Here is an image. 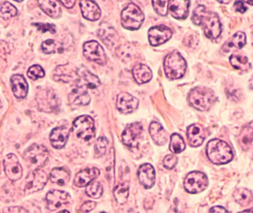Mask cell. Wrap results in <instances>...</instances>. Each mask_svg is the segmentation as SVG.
<instances>
[{"instance_id":"34","label":"cell","mask_w":253,"mask_h":213,"mask_svg":"<svg viewBox=\"0 0 253 213\" xmlns=\"http://www.w3.org/2000/svg\"><path fill=\"white\" fill-rule=\"evenodd\" d=\"M253 143V126L249 125L242 129L239 136V144L244 150H248Z\"/></svg>"},{"instance_id":"4","label":"cell","mask_w":253,"mask_h":213,"mask_svg":"<svg viewBox=\"0 0 253 213\" xmlns=\"http://www.w3.org/2000/svg\"><path fill=\"white\" fill-rule=\"evenodd\" d=\"M215 101L214 94L211 89L206 87H196L189 93V104L193 108L206 111L211 107Z\"/></svg>"},{"instance_id":"31","label":"cell","mask_w":253,"mask_h":213,"mask_svg":"<svg viewBox=\"0 0 253 213\" xmlns=\"http://www.w3.org/2000/svg\"><path fill=\"white\" fill-rule=\"evenodd\" d=\"M230 63L233 68L239 71H248L251 68L248 58L243 54L235 52L230 58Z\"/></svg>"},{"instance_id":"38","label":"cell","mask_w":253,"mask_h":213,"mask_svg":"<svg viewBox=\"0 0 253 213\" xmlns=\"http://www.w3.org/2000/svg\"><path fill=\"white\" fill-rule=\"evenodd\" d=\"M86 193L89 197L93 199L100 198L103 194V187L98 181L91 183L87 185L86 189Z\"/></svg>"},{"instance_id":"42","label":"cell","mask_w":253,"mask_h":213,"mask_svg":"<svg viewBox=\"0 0 253 213\" xmlns=\"http://www.w3.org/2000/svg\"><path fill=\"white\" fill-rule=\"evenodd\" d=\"M42 52L45 54H52L55 52V50H58L56 42L53 39H47L44 41L41 45Z\"/></svg>"},{"instance_id":"33","label":"cell","mask_w":253,"mask_h":213,"mask_svg":"<svg viewBox=\"0 0 253 213\" xmlns=\"http://www.w3.org/2000/svg\"><path fill=\"white\" fill-rule=\"evenodd\" d=\"M247 43V36L244 32L239 31L237 34H234L232 37L230 39L228 42H226L223 49L225 52H228L230 49H242L243 47Z\"/></svg>"},{"instance_id":"26","label":"cell","mask_w":253,"mask_h":213,"mask_svg":"<svg viewBox=\"0 0 253 213\" xmlns=\"http://www.w3.org/2000/svg\"><path fill=\"white\" fill-rule=\"evenodd\" d=\"M80 7L82 15L86 20L91 21H97L101 16V10L97 4L93 1H81Z\"/></svg>"},{"instance_id":"55","label":"cell","mask_w":253,"mask_h":213,"mask_svg":"<svg viewBox=\"0 0 253 213\" xmlns=\"http://www.w3.org/2000/svg\"><path fill=\"white\" fill-rule=\"evenodd\" d=\"M104 213V212H103V213Z\"/></svg>"},{"instance_id":"43","label":"cell","mask_w":253,"mask_h":213,"mask_svg":"<svg viewBox=\"0 0 253 213\" xmlns=\"http://www.w3.org/2000/svg\"><path fill=\"white\" fill-rule=\"evenodd\" d=\"M33 26L38 29V31L42 33L50 32L51 34H55L56 32V28L54 25L50 24H41V23H36V24H32Z\"/></svg>"},{"instance_id":"49","label":"cell","mask_w":253,"mask_h":213,"mask_svg":"<svg viewBox=\"0 0 253 213\" xmlns=\"http://www.w3.org/2000/svg\"><path fill=\"white\" fill-rule=\"evenodd\" d=\"M60 2L67 8H72L76 3V1H64V0H62Z\"/></svg>"},{"instance_id":"6","label":"cell","mask_w":253,"mask_h":213,"mask_svg":"<svg viewBox=\"0 0 253 213\" xmlns=\"http://www.w3.org/2000/svg\"><path fill=\"white\" fill-rule=\"evenodd\" d=\"M72 131L77 139L90 142L96 135L94 120L89 116H79L74 121Z\"/></svg>"},{"instance_id":"19","label":"cell","mask_w":253,"mask_h":213,"mask_svg":"<svg viewBox=\"0 0 253 213\" xmlns=\"http://www.w3.org/2000/svg\"><path fill=\"white\" fill-rule=\"evenodd\" d=\"M139 106V101L127 92H122L119 94L116 101V106L118 110L122 113H132Z\"/></svg>"},{"instance_id":"3","label":"cell","mask_w":253,"mask_h":213,"mask_svg":"<svg viewBox=\"0 0 253 213\" xmlns=\"http://www.w3.org/2000/svg\"><path fill=\"white\" fill-rule=\"evenodd\" d=\"M206 154L211 163L223 165L230 163L234 158L232 149L224 141L212 139L206 146Z\"/></svg>"},{"instance_id":"23","label":"cell","mask_w":253,"mask_h":213,"mask_svg":"<svg viewBox=\"0 0 253 213\" xmlns=\"http://www.w3.org/2000/svg\"><path fill=\"white\" fill-rule=\"evenodd\" d=\"M187 137L192 147H199L202 145L206 139V130L199 124H193L187 129Z\"/></svg>"},{"instance_id":"16","label":"cell","mask_w":253,"mask_h":213,"mask_svg":"<svg viewBox=\"0 0 253 213\" xmlns=\"http://www.w3.org/2000/svg\"><path fill=\"white\" fill-rule=\"evenodd\" d=\"M71 197L69 194L65 191L53 190L46 194L45 201L46 207L50 211L59 210L61 207L70 203Z\"/></svg>"},{"instance_id":"47","label":"cell","mask_w":253,"mask_h":213,"mask_svg":"<svg viewBox=\"0 0 253 213\" xmlns=\"http://www.w3.org/2000/svg\"><path fill=\"white\" fill-rule=\"evenodd\" d=\"M234 8H235L236 11L241 14L245 13L247 11V8L244 5V2L242 1H236L234 2Z\"/></svg>"},{"instance_id":"32","label":"cell","mask_w":253,"mask_h":213,"mask_svg":"<svg viewBox=\"0 0 253 213\" xmlns=\"http://www.w3.org/2000/svg\"><path fill=\"white\" fill-rule=\"evenodd\" d=\"M233 196L236 202L242 207H248L253 204V192L248 189H237Z\"/></svg>"},{"instance_id":"29","label":"cell","mask_w":253,"mask_h":213,"mask_svg":"<svg viewBox=\"0 0 253 213\" xmlns=\"http://www.w3.org/2000/svg\"><path fill=\"white\" fill-rule=\"evenodd\" d=\"M38 4L41 9L51 18L57 19L61 16L62 9L57 1H38Z\"/></svg>"},{"instance_id":"30","label":"cell","mask_w":253,"mask_h":213,"mask_svg":"<svg viewBox=\"0 0 253 213\" xmlns=\"http://www.w3.org/2000/svg\"><path fill=\"white\" fill-rule=\"evenodd\" d=\"M70 173L64 168H55L52 170L50 179L52 183L64 186L70 181Z\"/></svg>"},{"instance_id":"37","label":"cell","mask_w":253,"mask_h":213,"mask_svg":"<svg viewBox=\"0 0 253 213\" xmlns=\"http://www.w3.org/2000/svg\"><path fill=\"white\" fill-rule=\"evenodd\" d=\"M18 11L17 8L12 4L8 2H4L0 5V17L3 19L13 18L18 15Z\"/></svg>"},{"instance_id":"15","label":"cell","mask_w":253,"mask_h":213,"mask_svg":"<svg viewBox=\"0 0 253 213\" xmlns=\"http://www.w3.org/2000/svg\"><path fill=\"white\" fill-rule=\"evenodd\" d=\"M78 77V68L70 64L58 66L53 71V79L56 82H75Z\"/></svg>"},{"instance_id":"11","label":"cell","mask_w":253,"mask_h":213,"mask_svg":"<svg viewBox=\"0 0 253 213\" xmlns=\"http://www.w3.org/2000/svg\"><path fill=\"white\" fill-rule=\"evenodd\" d=\"M47 180V174L45 172L37 170L27 178L23 190L27 194L38 192L45 187Z\"/></svg>"},{"instance_id":"17","label":"cell","mask_w":253,"mask_h":213,"mask_svg":"<svg viewBox=\"0 0 253 213\" xmlns=\"http://www.w3.org/2000/svg\"><path fill=\"white\" fill-rule=\"evenodd\" d=\"M4 168L5 175L11 181H18L22 177V167L16 156L13 153H10L5 157L4 160Z\"/></svg>"},{"instance_id":"52","label":"cell","mask_w":253,"mask_h":213,"mask_svg":"<svg viewBox=\"0 0 253 213\" xmlns=\"http://www.w3.org/2000/svg\"><path fill=\"white\" fill-rule=\"evenodd\" d=\"M70 213L68 211V210H62V211L59 212V213Z\"/></svg>"},{"instance_id":"46","label":"cell","mask_w":253,"mask_h":213,"mask_svg":"<svg viewBox=\"0 0 253 213\" xmlns=\"http://www.w3.org/2000/svg\"><path fill=\"white\" fill-rule=\"evenodd\" d=\"M96 206V203L93 202V201H87V202L84 203V204L82 206V207H81V212L84 213H89V212L94 210Z\"/></svg>"},{"instance_id":"39","label":"cell","mask_w":253,"mask_h":213,"mask_svg":"<svg viewBox=\"0 0 253 213\" xmlns=\"http://www.w3.org/2000/svg\"><path fill=\"white\" fill-rule=\"evenodd\" d=\"M109 146V142L105 137H99L95 144V153L96 157H101L106 154Z\"/></svg>"},{"instance_id":"5","label":"cell","mask_w":253,"mask_h":213,"mask_svg":"<svg viewBox=\"0 0 253 213\" xmlns=\"http://www.w3.org/2000/svg\"><path fill=\"white\" fill-rule=\"evenodd\" d=\"M164 70L169 79H180L185 74L187 62L178 52L174 51L165 58Z\"/></svg>"},{"instance_id":"50","label":"cell","mask_w":253,"mask_h":213,"mask_svg":"<svg viewBox=\"0 0 253 213\" xmlns=\"http://www.w3.org/2000/svg\"><path fill=\"white\" fill-rule=\"evenodd\" d=\"M249 84H250V89H251L252 90H253V77L251 78V79H250Z\"/></svg>"},{"instance_id":"41","label":"cell","mask_w":253,"mask_h":213,"mask_svg":"<svg viewBox=\"0 0 253 213\" xmlns=\"http://www.w3.org/2000/svg\"><path fill=\"white\" fill-rule=\"evenodd\" d=\"M156 13L161 16H166L169 12V1H152Z\"/></svg>"},{"instance_id":"45","label":"cell","mask_w":253,"mask_h":213,"mask_svg":"<svg viewBox=\"0 0 253 213\" xmlns=\"http://www.w3.org/2000/svg\"><path fill=\"white\" fill-rule=\"evenodd\" d=\"M3 213H31L26 209L21 207H11L4 209Z\"/></svg>"},{"instance_id":"27","label":"cell","mask_w":253,"mask_h":213,"mask_svg":"<svg viewBox=\"0 0 253 213\" xmlns=\"http://www.w3.org/2000/svg\"><path fill=\"white\" fill-rule=\"evenodd\" d=\"M149 133L158 145H164L167 142V133L163 126L157 122H153L149 126Z\"/></svg>"},{"instance_id":"14","label":"cell","mask_w":253,"mask_h":213,"mask_svg":"<svg viewBox=\"0 0 253 213\" xmlns=\"http://www.w3.org/2000/svg\"><path fill=\"white\" fill-rule=\"evenodd\" d=\"M98 36L101 40L111 50H116L119 46L120 37L116 30L108 23L103 22L99 26Z\"/></svg>"},{"instance_id":"13","label":"cell","mask_w":253,"mask_h":213,"mask_svg":"<svg viewBox=\"0 0 253 213\" xmlns=\"http://www.w3.org/2000/svg\"><path fill=\"white\" fill-rule=\"evenodd\" d=\"M83 49L84 55L87 60L96 62L99 65H106L107 57L102 47L96 41L85 42Z\"/></svg>"},{"instance_id":"36","label":"cell","mask_w":253,"mask_h":213,"mask_svg":"<svg viewBox=\"0 0 253 213\" xmlns=\"http://www.w3.org/2000/svg\"><path fill=\"white\" fill-rule=\"evenodd\" d=\"M170 151L174 153H180L185 150V142L183 141V138L180 135L174 133L170 136Z\"/></svg>"},{"instance_id":"1","label":"cell","mask_w":253,"mask_h":213,"mask_svg":"<svg viewBox=\"0 0 253 213\" xmlns=\"http://www.w3.org/2000/svg\"><path fill=\"white\" fill-rule=\"evenodd\" d=\"M78 79L74 82L68 100L72 105L84 106L90 102L88 90H95L101 86L99 78L89 72L85 67L78 68Z\"/></svg>"},{"instance_id":"28","label":"cell","mask_w":253,"mask_h":213,"mask_svg":"<svg viewBox=\"0 0 253 213\" xmlns=\"http://www.w3.org/2000/svg\"><path fill=\"white\" fill-rule=\"evenodd\" d=\"M133 76L137 83L144 84L151 80L153 73L146 65L139 64L133 68Z\"/></svg>"},{"instance_id":"54","label":"cell","mask_w":253,"mask_h":213,"mask_svg":"<svg viewBox=\"0 0 253 213\" xmlns=\"http://www.w3.org/2000/svg\"><path fill=\"white\" fill-rule=\"evenodd\" d=\"M250 211H251V213H253V208L251 209V210H250Z\"/></svg>"},{"instance_id":"9","label":"cell","mask_w":253,"mask_h":213,"mask_svg":"<svg viewBox=\"0 0 253 213\" xmlns=\"http://www.w3.org/2000/svg\"><path fill=\"white\" fill-rule=\"evenodd\" d=\"M208 178L201 172H191L184 180V187L190 194H199L205 191L208 187Z\"/></svg>"},{"instance_id":"21","label":"cell","mask_w":253,"mask_h":213,"mask_svg":"<svg viewBox=\"0 0 253 213\" xmlns=\"http://www.w3.org/2000/svg\"><path fill=\"white\" fill-rule=\"evenodd\" d=\"M190 5V1H187V0H183V1L171 0V1H169V13L176 19H185L188 16Z\"/></svg>"},{"instance_id":"48","label":"cell","mask_w":253,"mask_h":213,"mask_svg":"<svg viewBox=\"0 0 253 213\" xmlns=\"http://www.w3.org/2000/svg\"><path fill=\"white\" fill-rule=\"evenodd\" d=\"M210 213H230L224 207L221 206H216V207H211L210 210Z\"/></svg>"},{"instance_id":"44","label":"cell","mask_w":253,"mask_h":213,"mask_svg":"<svg viewBox=\"0 0 253 213\" xmlns=\"http://www.w3.org/2000/svg\"><path fill=\"white\" fill-rule=\"evenodd\" d=\"M177 163V157L173 154L166 156L163 160V165L168 170H172L176 167Z\"/></svg>"},{"instance_id":"18","label":"cell","mask_w":253,"mask_h":213,"mask_svg":"<svg viewBox=\"0 0 253 213\" xmlns=\"http://www.w3.org/2000/svg\"><path fill=\"white\" fill-rule=\"evenodd\" d=\"M149 41L153 46H159L169 41L172 36V31L166 26H156L149 29L148 33Z\"/></svg>"},{"instance_id":"25","label":"cell","mask_w":253,"mask_h":213,"mask_svg":"<svg viewBox=\"0 0 253 213\" xmlns=\"http://www.w3.org/2000/svg\"><path fill=\"white\" fill-rule=\"evenodd\" d=\"M11 89L15 97L25 99L28 95V84L24 76L15 74L11 77Z\"/></svg>"},{"instance_id":"24","label":"cell","mask_w":253,"mask_h":213,"mask_svg":"<svg viewBox=\"0 0 253 213\" xmlns=\"http://www.w3.org/2000/svg\"><path fill=\"white\" fill-rule=\"evenodd\" d=\"M69 136V129L67 127L55 128L49 136L51 144L55 149H62L66 145Z\"/></svg>"},{"instance_id":"8","label":"cell","mask_w":253,"mask_h":213,"mask_svg":"<svg viewBox=\"0 0 253 213\" xmlns=\"http://www.w3.org/2000/svg\"><path fill=\"white\" fill-rule=\"evenodd\" d=\"M24 157L28 163L30 170L35 172L47 162L49 159V152L44 146L33 144L25 150Z\"/></svg>"},{"instance_id":"7","label":"cell","mask_w":253,"mask_h":213,"mask_svg":"<svg viewBox=\"0 0 253 213\" xmlns=\"http://www.w3.org/2000/svg\"><path fill=\"white\" fill-rule=\"evenodd\" d=\"M144 15L139 6L134 3H130L124 8L121 15L122 25L125 29L136 31L143 25Z\"/></svg>"},{"instance_id":"12","label":"cell","mask_w":253,"mask_h":213,"mask_svg":"<svg viewBox=\"0 0 253 213\" xmlns=\"http://www.w3.org/2000/svg\"><path fill=\"white\" fill-rule=\"evenodd\" d=\"M143 126L140 123H132L126 126L122 133V142L127 147L136 148L143 138Z\"/></svg>"},{"instance_id":"20","label":"cell","mask_w":253,"mask_h":213,"mask_svg":"<svg viewBox=\"0 0 253 213\" xmlns=\"http://www.w3.org/2000/svg\"><path fill=\"white\" fill-rule=\"evenodd\" d=\"M138 178L140 184L145 188H151L155 184L156 181V172L154 167L149 163L142 165L138 170Z\"/></svg>"},{"instance_id":"2","label":"cell","mask_w":253,"mask_h":213,"mask_svg":"<svg viewBox=\"0 0 253 213\" xmlns=\"http://www.w3.org/2000/svg\"><path fill=\"white\" fill-rule=\"evenodd\" d=\"M192 21L197 26H201L205 35L210 39H216L221 34V24L217 14L199 5L193 11Z\"/></svg>"},{"instance_id":"53","label":"cell","mask_w":253,"mask_h":213,"mask_svg":"<svg viewBox=\"0 0 253 213\" xmlns=\"http://www.w3.org/2000/svg\"><path fill=\"white\" fill-rule=\"evenodd\" d=\"M247 4H250V5H253V1H246Z\"/></svg>"},{"instance_id":"51","label":"cell","mask_w":253,"mask_h":213,"mask_svg":"<svg viewBox=\"0 0 253 213\" xmlns=\"http://www.w3.org/2000/svg\"><path fill=\"white\" fill-rule=\"evenodd\" d=\"M218 2H219L220 3H226V4H227V3H229V2H230V1H218Z\"/></svg>"},{"instance_id":"10","label":"cell","mask_w":253,"mask_h":213,"mask_svg":"<svg viewBox=\"0 0 253 213\" xmlns=\"http://www.w3.org/2000/svg\"><path fill=\"white\" fill-rule=\"evenodd\" d=\"M37 101L41 111L52 113L59 109V99L52 89H42L38 92Z\"/></svg>"},{"instance_id":"35","label":"cell","mask_w":253,"mask_h":213,"mask_svg":"<svg viewBox=\"0 0 253 213\" xmlns=\"http://www.w3.org/2000/svg\"><path fill=\"white\" fill-rule=\"evenodd\" d=\"M129 194V180H125L119 183L114 190V196L119 204H124L126 203Z\"/></svg>"},{"instance_id":"22","label":"cell","mask_w":253,"mask_h":213,"mask_svg":"<svg viewBox=\"0 0 253 213\" xmlns=\"http://www.w3.org/2000/svg\"><path fill=\"white\" fill-rule=\"evenodd\" d=\"M100 171L96 167L87 168L82 170L76 175L75 178V184L78 187H83L89 185L93 180L99 177Z\"/></svg>"},{"instance_id":"40","label":"cell","mask_w":253,"mask_h":213,"mask_svg":"<svg viewBox=\"0 0 253 213\" xmlns=\"http://www.w3.org/2000/svg\"><path fill=\"white\" fill-rule=\"evenodd\" d=\"M28 76L32 80H38V79L44 77L45 71L40 65H33L28 69Z\"/></svg>"}]
</instances>
